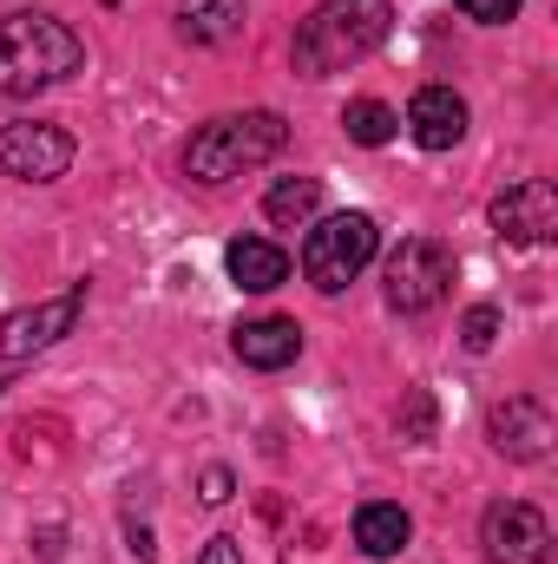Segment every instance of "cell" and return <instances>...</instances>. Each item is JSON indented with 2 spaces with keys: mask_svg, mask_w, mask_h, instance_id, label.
<instances>
[{
  "mask_svg": "<svg viewBox=\"0 0 558 564\" xmlns=\"http://www.w3.org/2000/svg\"><path fill=\"white\" fill-rule=\"evenodd\" d=\"M86 66V40L53 20V13H7L0 20V93L7 99H33L60 79H73Z\"/></svg>",
  "mask_w": 558,
  "mask_h": 564,
  "instance_id": "cell-1",
  "label": "cell"
},
{
  "mask_svg": "<svg viewBox=\"0 0 558 564\" xmlns=\"http://www.w3.org/2000/svg\"><path fill=\"white\" fill-rule=\"evenodd\" d=\"M395 26L388 0H322L302 26H296V73L302 79H329L348 73L355 59H368Z\"/></svg>",
  "mask_w": 558,
  "mask_h": 564,
  "instance_id": "cell-2",
  "label": "cell"
},
{
  "mask_svg": "<svg viewBox=\"0 0 558 564\" xmlns=\"http://www.w3.org/2000/svg\"><path fill=\"white\" fill-rule=\"evenodd\" d=\"M282 144H289V126L277 112H230V119H211L197 139L184 144V171L197 184H230V177L270 164Z\"/></svg>",
  "mask_w": 558,
  "mask_h": 564,
  "instance_id": "cell-3",
  "label": "cell"
},
{
  "mask_svg": "<svg viewBox=\"0 0 558 564\" xmlns=\"http://www.w3.org/2000/svg\"><path fill=\"white\" fill-rule=\"evenodd\" d=\"M375 250H382L375 217H368V210H335V217H322V224L309 230V243H302V276L315 282L322 295H342L348 282L375 263Z\"/></svg>",
  "mask_w": 558,
  "mask_h": 564,
  "instance_id": "cell-4",
  "label": "cell"
},
{
  "mask_svg": "<svg viewBox=\"0 0 558 564\" xmlns=\"http://www.w3.org/2000/svg\"><path fill=\"white\" fill-rule=\"evenodd\" d=\"M480 545H486V564H552V525L539 506L500 499L480 519Z\"/></svg>",
  "mask_w": 558,
  "mask_h": 564,
  "instance_id": "cell-5",
  "label": "cell"
},
{
  "mask_svg": "<svg viewBox=\"0 0 558 564\" xmlns=\"http://www.w3.org/2000/svg\"><path fill=\"white\" fill-rule=\"evenodd\" d=\"M79 315H86V282H73L66 295H46V302H33V308H13V315L0 322V361H26V355L53 348L60 335L79 328Z\"/></svg>",
  "mask_w": 558,
  "mask_h": 564,
  "instance_id": "cell-6",
  "label": "cell"
},
{
  "mask_svg": "<svg viewBox=\"0 0 558 564\" xmlns=\"http://www.w3.org/2000/svg\"><path fill=\"white\" fill-rule=\"evenodd\" d=\"M66 164H73V139H66L60 126H46V119H13V126H0V171H7V177H20V184H53V177H66Z\"/></svg>",
  "mask_w": 558,
  "mask_h": 564,
  "instance_id": "cell-7",
  "label": "cell"
},
{
  "mask_svg": "<svg viewBox=\"0 0 558 564\" xmlns=\"http://www.w3.org/2000/svg\"><path fill=\"white\" fill-rule=\"evenodd\" d=\"M447 282H453V257H447L433 237H408V243L388 257V302H395L401 315L433 308V302L447 295Z\"/></svg>",
  "mask_w": 558,
  "mask_h": 564,
  "instance_id": "cell-8",
  "label": "cell"
},
{
  "mask_svg": "<svg viewBox=\"0 0 558 564\" xmlns=\"http://www.w3.org/2000/svg\"><path fill=\"white\" fill-rule=\"evenodd\" d=\"M493 230L506 243H552L558 237V191L546 177H519L493 197Z\"/></svg>",
  "mask_w": 558,
  "mask_h": 564,
  "instance_id": "cell-9",
  "label": "cell"
},
{
  "mask_svg": "<svg viewBox=\"0 0 558 564\" xmlns=\"http://www.w3.org/2000/svg\"><path fill=\"white\" fill-rule=\"evenodd\" d=\"M486 426H493V446H500L506 459H546V453H552V440H558L552 414H546L533 394H513V401H500Z\"/></svg>",
  "mask_w": 558,
  "mask_h": 564,
  "instance_id": "cell-10",
  "label": "cell"
},
{
  "mask_svg": "<svg viewBox=\"0 0 558 564\" xmlns=\"http://www.w3.org/2000/svg\"><path fill=\"white\" fill-rule=\"evenodd\" d=\"M408 132L420 151H453L466 139V99L453 86H420L415 106H408Z\"/></svg>",
  "mask_w": 558,
  "mask_h": 564,
  "instance_id": "cell-11",
  "label": "cell"
},
{
  "mask_svg": "<svg viewBox=\"0 0 558 564\" xmlns=\"http://www.w3.org/2000/svg\"><path fill=\"white\" fill-rule=\"evenodd\" d=\"M230 348H237V361H244V368L277 375V368H289V361L302 355V328H296V322H282V315H257V322H244V328L230 335Z\"/></svg>",
  "mask_w": 558,
  "mask_h": 564,
  "instance_id": "cell-12",
  "label": "cell"
},
{
  "mask_svg": "<svg viewBox=\"0 0 558 564\" xmlns=\"http://www.w3.org/2000/svg\"><path fill=\"white\" fill-rule=\"evenodd\" d=\"M224 270L237 289H250V295H270L282 276H289V257H282L270 237H237L230 250H224Z\"/></svg>",
  "mask_w": 558,
  "mask_h": 564,
  "instance_id": "cell-13",
  "label": "cell"
},
{
  "mask_svg": "<svg viewBox=\"0 0 558 564\" xmlns=\"http://www.w3.org/2000/svg\"><path fill=\"white\" fill-rule=\"evenodd\" d=\"M244 0H184L178 7V33L191 40V46H230L237 33H244Z\"/></svg>",
  "mask_w": 558,
  "mask_h": 564,
  "instance_id": "cell-14",
  "label": "cell"
},
{
  "mask_svg": "<svg viewBox=\"0 0 558 564\" xmlns=\"http://www.w3.org/2000/svg\"><path fill=\"white\" fill-rule=\"evenodd\" d=\"M408 512L401 506H388V499H375V506H362L355 512V545H362V558H395L401 545H408Z\"/></svg>",
  "mask_w": 558,
  "mask_h": 564,
  "instance_id": "cell-15",
  "label": "cell"
},
{
  "mask_svg": "<svg viewBox=\"0 0 558 564\" xmlns=\"http://www.w3.org/2000/svg\"><path fill=\"white\" fill-rule=\"evenodd\" d=\"M315 210H322V184L315 177H282V184H270V197H264V217L277 230H302Z\"/></svg>",
  "mask_w": 558,
  "mask_h": 564,
  "instance_id": "cell-16",
  "label": "cell"
},
{
  "mask_svg": "<svg viewBox=\"0 0 558 564\" xmlns=\"http://www.w3.org/2000/svg\"><path fill=\"white\" fill-rule=\"evenodd\" d=\"M342 126H348V139H355V144H388L401 119H395V112H388L382 99H355V106L342 112Z\"/></svg>",
  "mask_w": 558,
  "mask_h": 564,
  "instance_id": "cell-17",
  "label": "cell"
},
{
  "mask_svg": "<svg viewBox=\"0 0 558 564\" xmlns=\"http://www.w3.org/2000/svg\"><path fill=\"white\" fill-rule=\"evenodd\" d=\"M395 426H401V440H433V394H427V388H415V394H408V408H401V414H395Z\"/></svg>",
  "mask_w": 558,
  "mask_h": 564,
  "instance_id": "cell-18",
  "label": "cell"
},
{
  "mask_svg": "<svg viewBox=\"0 0 558 564\" xmlns=\"http://www.w3.org/2000/svg\"><path fill=\"white\" fill-rule=\"evenodd\" d=\"M493 335H500V308H486V302H480V308H466V322H460V341H466L473 355H486V348H493Z\"/></svg>",
  "mask_w": 558,
  "mask_h": 564,
  "instance_id": "cell-19",
  "label": "cell"
},
{
  "mask_svg": "<svg viewBox=\"0 0 558 564\" xmlns=\"http://www.w3.org/2000/svg\"><path fill=\"white\" fill-rule=\"evenodd\" d=\"M453 7H460L466 20H486V26H506V20H513V13H519L526 0H453Z\"/></svg>",
  "mask_w": 558,
  "mask_h": 564,
  "instance_id": "cell-20",
  "label": "cell"
},
{
  "mask_svg": "<svg viewBox=\"0 0 558 564\" xmlns=\"http://www.w3.org/2000/svg\"><path fill=\"white\" fill-rule=\"evenodd\" d=\"M230 486H237V479H230V466H211V473H204V492H197V499H204V506H224V499H230Z\"/></svg>",
  "mask_w": 558,
  "mask_h": 564,
  "instance_id": "cell-21",
  "label": "cell"
},
{
  "mask_svg": "<svg viewBox=\"0 0 558 564\" xmlns=\"http://www.w3.org/2000/svg\"><path fill=\"white\" fill-rule=\"evenodd\" d=\"M197 564H244V545L224 532V539H211V545H204V558H197Z\"/></svg>",
  "mask_w": 558,
  "mask_h": 564,
  "instance_id": "cell-22",
  "label": "cell"
},
{
  "mask_svg": "<svg viewBox=\"0 0 558 564\" xmlns=\"http://www.w3.org/2000/svg\"><path fill=\"white\" fill-rule=\"evenodd\" d=\"M126 539H132V558H139V564H151V558H158V545H151V532H144V525H132Z\"/></svg>",
  "mask_w": 558,
  "mask_h": 564,
  "instance_id": "cell-23",
  "label": "cell"
}]
</instances>
